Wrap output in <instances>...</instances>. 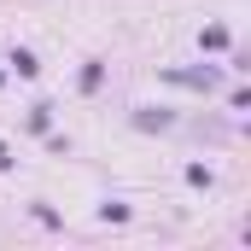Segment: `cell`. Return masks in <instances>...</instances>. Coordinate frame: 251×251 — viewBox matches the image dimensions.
Wrapping results in <instances>:
<instances>
[{
  "label": "cell",
  "mask_w": 251,
  "mask_h": 251,
  "mask_svg": "<svg viewBox=\"0 0 251 251\" xmlns=\"http://www.w3.org/2000/svg\"><path fill=\"white\" fill-rule=\"evenodd\" d=\"M176 82H187V88H216L222 70H216V64H204V70H176Z\"/></svg>",
  "instance_id": "obj_1"
}]
</instances>
